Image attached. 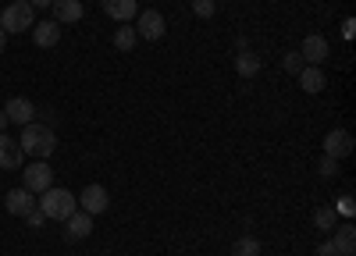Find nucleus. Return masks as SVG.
Segmentation results:
<instances>
[{
    "instance_id": "ddd939ff",
    "label": "nucleus",
    "mask_w": 356,
    "mask_h": 256,
    "mask_svg": "<svg viewBox=\"0 0 356 256\" xmlns=\"http://www.w3.org/2000/svg\"><path fill=\"white\" fill-rule=\"evenodd\" d=\"M100 8H104V15H111L114 22H122V25H129L139 15L136 0H100Z\"/></svg>"
},
{
    "instance_id": "5701e85b",
    "label": "nucleus",
    "mask_w": 356,
    "mask_h": 256,
    "mask_svg": "<svg viewBox=\"0 0 356 256\" xmlns=\"http://www.w3.org/2000/svg\"><path fill=\"white\" fill-rule=\"evenodd\" d=\"M282 68L292 71V75H300V71L307 68V65H303V57H300V50H289V53L282 57Z\"/></svg>"
},
{
    "instance_id": "1a4fd4ad",
    "label": "nucleus",
    "mask_w": 356,
    "mask_h": 256,
    "mask_svg": "<svg viewBox=\"0 0 356 256\" xmlns=\"http://www.w3.org/2000/svg\"><path fill=\"white\" fill-rule=\"evenodd\" d=\"M4 114H8L11 125H33L36 121V103L25 100V96H11L8 107H4Z\"/></svg>"
},
{
    "instance_id": "2eb2a0df",
    "label": "nucleus",
    "mask_w": 356,
    "mask_h": 256,
    "mask_svg": "<svg viewBox=\"0 0 356 256\" xmlns=\"http://www.w3.org/2000/svg\"><path fill=\"white\" fill-rule=\"evenodd\" d=\"M50 15H54L57 25H72V22H79L86 15V8H82V0H54Z\"/></svg>"
},
{
    "instance_id": "4468645a",
    "label": "nucleus",
    "mask_w": 356,
    "mask_h": 256,
    "mask_svg": "<svg viewBox=\"0 0 356 256\" xmlns=\"http://www.w3.org/2000/svg\"><path fill=\"white\" fill-rule=\"evenodd\" d=\"M15 167H22V146L18 139L0 132V171H15Z\"/></svg>"
},
{
    "instance_id": "6ab92c4d",
    "label": "nucleus",
    "mask_w": 356,
    "mask_h": 256,
    "mask_svg": "<svg viewBox=\"0 0 356 256\" xmlns=\"http://www.w3.org/2000/svg\"><path fill=\"white\" fill-rule=\"evenodd\" d=\"M136 40H139V36H136V25H118V33H114L111 43L122 50V53H129V50H136Z\"/></svg>"
},
{
    "instance_id": "b1692460",
    "label": "nucleus",
    "mask_w": 356,
    "mask_h": 256,
    "mask_svg": "<svg viewBox=\"0 0 356 256\" xmlns=\"http://www.w3.org/2000/svg\"><path fill=\"white\" fill-rule=\"evenodd\" d=\"M193 15L196 18H214V0H193Z\"/></svg>"
},
{
    "instance_id": "f8f14e48",
    "label": "nucleus",
    "mask_w": 356,
    "mask_h": 256,
    "mask_svg": "<svg viewBox=\"0 0 356 256\" xmlns=\"http://www.w3.org/2000/svg\"><path fill=\"white\" fill-rule=\"evenodd\" d=\"M93 235V217H89L86 210L79 214H72L68 221H65V242H82V239H89Z\"/></svg>"
},
{
    "instance_id": "a878e982",
    "label": "nucleus",
    "mask_w": 356,
    "mask_h": 256,
    "mask_svg": "<svg viewBox=\"0 0 356 256\" xmlns=\"http://www.w3.org/2000/svg\"><path fill=\"white\" fill-rule=\"evenodd\" d=\"M314 256H339V249H335V242L328 239V242H321V246H317V253H314Z\"/></svg>"
},
{
    "instance_id": "0eeeda50",
    "label": "nucleus",
    "mask_w": 356,
    "mask_h": 256,
    "mask_svg": "<svg viewBox=\"0 0 356 256\" xmlns=\"http://www.w3.org/2000/svg\"><path fill=\"white\" fill-rule=\"evenodd\" d=\"M107 203H111V196L104 185H86L79 192V207L89 214V217H97V214H107Z\"/></svg>"
},
{
    "instance_id": "39448f33",
    "label": "nucleus",
    "mask_w": 356,
    "mask_h": 256,
    "mask_svg": "<svg viewBox=\"0 0 356 256\" xmlns=\"http://www.w3.org/2000/svg\"><path fill=\"white\" fill-rule=\"evenodd\" d=\"M164 33H168V22H164L161 11H139L136 15V36L139 40L157 43V40H164Z\"/></svg>"
},
{
    "instance_id": "bb28decb",
    "label": "nucleus",
    "mask_w": 356,
    "mask_h": 256,
    "mask_svg": "<svg viewBox=\"0 0 356 256\" xmlns=\"http://www.w3.org/2000/svg\"><path fill=\"white\" fill-rule=\"evenodd\" d=\"M29 4H33L36 11H47V8H54V0H29Z\"/></svg>"
},
{
    "instance_id": "f03ea898",
    "label": "nucleus",
    "mask_w": 356,
    "mask_h": 256,
    "mask_svg": "<svg viewBox=\"0 0 356 256\" xmlns=\"http://www.w3.org/2000/svg\"><path fill=\"white\" fill-rule=\"evenodd\" d=\"M40 210H43L47 221H68V217L79 210V199H75V192H68V189L50 185V189L40 196Z\"/></svg>"
},
{
    "instance_id": "4be33fe9",
    "label": "nucleus",
    "mask_w": 356,
    "mask_h": 256,
    "mask_svg": "<svg viewBox=\"0 0 356 256\" xmlns=\"http://www.w3.org/2000/svg\"><path fill=\"white\" fill-rule=\"evenodd\" d=\"M339 167H342V160H335V157L324 153V157L317 160V175H321V178H335V175H339Z\"/></svg>"
},
{
    "instance_id": "f3484780",
    "label": "nucleus",
    "mask_w": 356,
    "mask_h": 256,
    "mask_svg": "<svg viewBox=\"0 0 356 256\" xmlns=\"http://www.w3.org/2000/svg\"><path fill=\"white\" fill-rule=\"evenodd\" d=\"M332 242H335L339 256H353V253H356V228H353V224H342L339 232L332 235Z\"/></svg>"
},
{
    "instance_id": "9b49d317",
    "label": "nucleus",
    "mask_w": 356,
    "mask_h": 256,
    "mask_svg": "<svg viewBox=\"0 0 356 256\" xmlns=\"http://www.w3.org/2000/svg\"><path fill=\"white\" fill-rule=\"evenodd\" d=\"M33 40H36L40 50H54L57 43H61V25H57L54 18L36 22V25H33Z\"/></svg>"
},
{
    "instance_id": "c85d7f7f",
    "label": "nucleus",
    "mask_w": 356,
    "mask_h": 256,
    "mask_svg": "<svg viewBox=\"0 0 356 256\" xmlns=\"http://www.w3.org/2000/svg\"><path fill=\"white\" fill-rule=\"evenodd\" d=\"M4 50H8V33L0 28V53H4Z\"/></svg>"
},
{
    "instance_id": "cd10ccee",
    "label": "nucleus",
    "mask_w": 356,
    "mask_h": 256,
    "mask_svg": "<svg viewBox=\"0 0 356 256\" xmlns=\"http://www.w3.org/2000/svg\"><path fill=\"white\" fill-rule=\"evenodd\" d=\"M8 125H11V121H8V114H4V107H0V132H4Z\"/></svg>"
},
{
    "instance_id": "f257e3e1",
    "label": "nucleus",
    "mask_w": 356,
    "mask_h": 256,
    "mask_svg": "<svg viewBox=\"0 0 356 256\" xmlns=\"http://www.w3.org/2000/svg\"><path fill=\"white\" fill-rule=\"evenodd\" d=\"M18 146L25 157H33V160H47L54 150H57V135L50 125H22V139H18Z\"/></svg>"
},
{
    "instance_id": "393cba45",
    "label": "nucleus",
    "mask_w": 356,
    "mask_h": 256,
    "mask_svg": "<svg viewBox=\"0 0 356 256\" xmlns=\"http://www.w3.org/2000/svg\"><path fill=\"white\" fill-rule=\"evenodd\" d=\"M22 221H29V224H33V228H40V224H43L47 217H43V210H40V203H36V210H29V214H25Z\"/></svg>"
},
{
    "instance_id": "9d476101",
    "label": "nucleus",
    "mask_w": 356,
    "mask_h": 256,
    "mask_svg": "<svg viewBox=\"0 0 356 256\" xmlns=\"http://www.w3.org/2000/svg\"><path fill=\"white\" fill-rule=\"evenodd\" d=\"M4 207H8V214H15V217H25L29 210H36V196L29 192L25 185H18V189H11V192L4 196Z\"/></svg>"
},
{
    "instance_id": "aec40b11",
    "label": "nucleus",
    "mask_w": 356,
    "mask_h": 256,
    "mask_svg": "<svg viewBox=\"0 0 356 256\" xmlns=\"http://www.w3.org/2000/svg\"><path fill=\"white\" fill-rule=\"evenodd\" d=\"M260 253H264L260 239H253V235H243V239L232 242V256H260Z\"/></svg>"
},
{
    "instance_id": "7ed1b4c3",
    "label": "nucleus",
    "mask_w": 356,
    "mask_h": 256,
    "mask_svg": "<svg viewBox=\"0 0 356 256\" xmlns=\"http://www.w3.org/2000/svg\"><path fill=\"white\" fill-rule=\"evenodd\" d=\"M36 25V8L29 0H11V4L0 11V28L8 36H18V33H29Z\"/></svg>"
},
{
    "instance_id": "20e7f679",
    "label": "nucleus",
    "mask_w": 356,
    "mask_h": 256,
    "mask_svg": "<svg viewBox=\"0 0 356 256\" xmlns=\"http://www.w3.org/2000/svg\"><path fill=\"white\" fill-rule=\"evenodd\" d=\"M22 182H25V189L33 192V196H43V192L54 185V167H50L47 160H33V164H25Z\"/></svg>"
},
{
    "instance_id": "423d86ee",
    "label": "nucleus",
    "mask_w": 356,
    "mask_h": 256,
    "mask_svg": "<svg viewBox=\"0 0 356 256\" xmlns=\"http://www.w3.org/2000/svg\"><path fill=\"white\" fill-rule=\"evenodd\" d=\"M328 53H332V46H328V40H324L321 33H310L303 43H300V57H303V65H324L328 61Z\"/></svg>"
},
{
    "instance_id": "a211bd4d",
    "label": "nucleus",
    "mask_w": 356,
    "mask_h": 256,
    "mask_svg": "<svg viewBox=\"0 0 356 256\" xmlns=\"http://www.w3.org/2000/svg\"><path fill=\"white\" fill-rule=\"evenodd\" d=\"M235 71H239L243 78L260 75V57H257L253 50H239V57H235Z\"/></svg>"
},
{
    "instance_id": "6e6552de",
    "label": "nucleus",
    "mask_w": 356,
    "mask_h": 256,
    "mask_svg": "<svg viewBox=\"0 0 356 256\" xmlns=\"http://www.w3.org/2000/svg\"><path fill=\"white\" fill-rule=\"evenodd\" d=\"M353 146H356V139L346 128H332L328 135H324V153L335 157V160H346L353 153Z\"/></svg>"
},
{
    "instance_id": "dca6fc26",
    "label": "nucleus",
    "mask_w": 356,
    "mask_h": 256,
    "mask_svg": "<svg viewBox=\"0 0 356 256\" xmlns=\"http://www.w3.org/2000/svg\"><path fill=\"white\" fill-rule=\"evenodd\" d=\"M296 78H300V89L303 93H324V85H328V75H324L317 65H307Z\"/></svg>"
},
{
    "instance_id": "412c9836",
    "label": "nucleus",
    "mask_w": 356,
    "mask_h": 256,
    "mask_svg": "<svg viewBox=\"0 0 356 256\" xmlns=\"http://www.w3.org/2000/svg\"><path fill=\"white\" fill-rule=\"evenodd\" d=\"M314 228H317V232H335V207L314 210Z\"/></svg>"
}]
</instances>
